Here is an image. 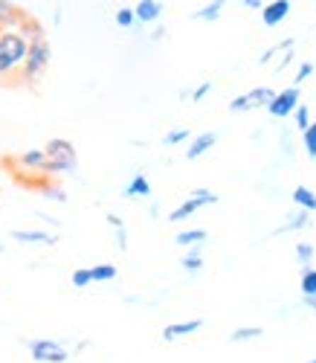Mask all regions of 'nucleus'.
Instances as JSON below:
<instances>
[{"mask_svg": "<svg viewBox=\"0 0 316 363\" xmlns=\"http://www.w3.org/2000/svg\"><path fill=\"white\" fill-rule=\"evenodd\" d=\"M47 169L44 174L47 177H55V174H73L79 169V155H76V145L64 137H52L47 145Z\"/></svg>", "mask_w": 316, "mask_h": 363, "instance_id": "obj_2", "label": "nucleus"}, {"mask_svg": "<svg viewBox=\"0 0 316 363\" xmlns=\"http://www.w3.org/2000/svg\"><path fill=\"white\" fill-rule=\"evenodd\" d=\"M26 349H29V354H33L35 363H67L70 360V352L61 346L58 340H50V337L29 340Z\"/></svg>", "mask_w": 316, "mask_h": 363, "instance_id": "obj_7", "label": "nucleus"}, {"mask_svg": "<svg viewBox=\"0 0 316 363\" xmlns=\"http://www.w3.org/2000/svg\"><path fill=\"white\" fill-rule=\"evenodd\" d=\"M293 47H296V41H293V38H284V41H278L276 47H270L267 52H261V55H259V65H270L276 55H281L284 50H293Z\"/></svg>", "mask_w": 316, "mask_h": 363, "instance_id": "obj_24", "label": "nucleus"}, {"mask_svg": "<svg viewBox=\"0 0 316 363\" xmlns=\"http://www.w3.org/2000/svg\"><path fill=\"white\" fill-rule=\"evenodd\" d=\"M50 62H52L50 38L44 35V38L29 41V52H26V62L21 70V84H38L44 79V73L50 70Z\"/></svg>", "mask_w": 316, "mask_h": 363, "instance_id": "obj_3", "label": "nucleus"}, {"mask_svg": "<svg viewBox=\"0 0 316 363\" xmlns=\"http://www.w3.org/2000/svg\"><path fill=\"white\" fill-rule=\"evenodd\" d=\"M244 9H252V12H261L264 9V0H241Z\"/></svg>", "mask_w": 316, "mask_h": 363, "instance_id": "obj_36", "label": "nucleus"}, {"mask_svg": "<svg viewBox=\"0 0 316 363\" xmlns=\"http://www.w3.org/2000/svg\"><path fill=\"white\" fill-rule=\"evenodd\" d=\"M305 363H316V354H313V357H310V360H305Z\"/></svg>", "mask_w": 316, "mask_h": 363, "instance_id": "obj_41", "label": "nucleus"}, {"mask_svg": "<svg viewBox=\"0 0 316 363\" xmlns=\"http://www.w3.org/2000/svg\"><path fill=\"white\" fill-rule=\"evenodd\" d=\"M26 52L29 38L21 29H4V35H0V82H21Z\"/></svg>", "mask_w": 316, "mask_h": 363, "instance_id": "obj_1", "label": "nucleus"}, {"mask_svg": "<svg viewBox=\"0 0 316 363\" xmlns=\"http://www.w3.org/2000/svg\"><path fill=\"white\" fill-rule=\"evenodd\" d=\"M186 140H192V134H188V128H171L166 137H163V145H169V148H174V145H180V143H186Z\"/></svg>", "mask_w": 316, "mask_h": 363, "instance_id": "obj_30", "label": "nucleus"}, {"mask_svg": "<svg viewBox=\"0 0 316 363\" xmlns=\"http://www.w3.org/2000/svg\"><path fill=\"white\" fill-rule=\"evenodd\" d=\"M90 270H93V282H113L119 277L116 264H96V267H90Z\"/></svg>", "mask_w": 316, "mask_h": 363, "instance_id": "obj_25", "label": "nucleus"}, {"mask_svg": "<svg viewBox=\"0 0 316 363\" xmlns=\"http://www.w3.org/2000/svg\"><path fill=\"white\" fill-rule=\"evenodd\" d=\"M87 285H93V270L90 267H79V270H73V288H87Z\"/></svg>", "mask_w": 316, "mask_h": 363, "instance_id": "obj_31", "label": "nucleus"}, {"mask_svg": "<svg viewBox=\"0 0 316 363\" xmlns=\"http://www.w3.org/2000/svg\"><path fill=\"white\" fill-rule=\"evenodd\" d=\"M0 35H4V26H0Z\"/></svg>", "mask_w": 316, "mask_h": 363, "instance_id": "obj_42", "label": "nucleus"}, {"mask_svg": "<svg viewBox=\"0 0 316 363\" xmlns=\"http://www.w3.org/2000/svg\"><path fill=\"white\" fill-rule=\"evenodd\" d=\"M47 201H58V203H64L67 201V192H64V186H58V184H52V180H47V184L38 189Z\"/></svg>", "mask_w": 316, "mask_h": 363, "instance_id": "obj_27", "label": "nucleus"}, {"mask_svg": "<svg viewBox=\"0 0 316 363\" xmlns=\"http://www.w3.org/2000/svg\"><path fill=\"white\" fill-rule=\"evenodd\" d=\"M0 253H4V245H0Z\"/></svg>", "mask_w": 316, "mask_h": 363, "instance_id": "obj_43", "label": "nucleus"}, {"mask_svg": "<svg viewBox=\"0 0 316 363\" xmlns=\"http://www.w3.org/2000/svg\"><path fill=\"white\" fill-rule=\"evenodd\" d=\"M290 198H293V203H296L299 209H307V213H316V192H313V189H307V186H296Z\"/></svg>", "mask_w": 316, "mask_h": 363, "instance_id": "obj_20", "label": "nucleus"}, {"mask_svg": "<svg viewBox=\"0 0 316 363\" xmlns=\"http://www.w3.org/2000/svg\"><path fill=\"white\" fill-rule=\"evenodd\" d=\"M116 230V245H119V250H128V230H125V224L122 227H113Z\"/></svg>", "mask_w": 316, "mask_h": 363, "instance_id": "obj_35", "label": "nucleus"}, {"mask_svg": "<svg viewBox=\"0 0 316 363\" xmlns=\"http://www.w3.org/2000/svg\"><path fill=\"white\" fill-rule=\"evenodd\" d=\"M23 18H26V12L18 9L12 0H0V26L4 29H18Z\"/></svg>", "mask_w": 316, "mask_h": 363, "instance_id": "obj_14", "label": "nucleus"}, {"mask_svg": "<svg viewBox=\"0 0 316 363\" xmlns=\"http://www.w3.org/2000/svg\"><path fill=\"white\" fill-rule=\"evenodd\" d=\"M273 96H276V90H273V87H267V84L252 87V90H247V94H241V96L230 99V111H232V113L259 111V108H264V111H267V105L273 102Z\"/></svg>", "mask_w": 316, "mask_h": 363, "instance_id": "obj_4", "label": "nucleus"}, {"mask_svg": "<svg viewBox=\"0 0 316 363\" xmlns=\"http://www.w3.org/2000/svg\"><path fill=\"white\" fill-rule=\"evenodd\" d=\"M224 6H227V0H209L206 6H201V9L195 12V21H206V23H212V21H218L220 15H224Z\"/></svg>", "mask_w": 316, "mask_h": 363, "instance_id": "obj_19", "label": "nucleus"}, {"mask_svg": "<svg viewBox=\"0 0 316 363\" xmlns=\"http://www.w3.org/2000/svg\"><path fill=\"white\" fill-rule=\"evenodd\" d=\"M290 0H270V4H264V9H261V23L264 26H278L281 21H288V15H290Z\"/></svg>", "mask_w": 316, "mask_h": 363, "instance_id": "obj_9", "label": "nucleus"}, {"mask_svg": "<svg viewBox=\"0 0 316 363\" xmlns=\"http://www.w3.org/2000/svg\"><path fill=\"white\" fill-rule=\"evenodd\" d=\"M299 291H302V296H310V294H316V267H302V277H299Z\"/></svg>", "mask_w": 316, "mask_h": 363, "instance_id": "obj_23", "label": "nucleus"}, {"mask_svg": "<svg viewBox=\"0 0 316 363\" xmlns=\"http://www.w3.org/2000/svg\"><path fill=\"white\" fill-rule=\"evenodd\" d=\"M206 238H209V233H206V230H201V227H195V230H180V233L174 235V245L188 250V247H201Z\"/></svg>", "mask_w": 316, "mask_h": 363, "instance_id": "obj_15", "label": "nucleus"}, {"mask_svg": "<svg viewBox=\"0 0 316 363\" xmlns=\"http://www.w3.org/2000/svg\"><path fill=\"white\" fill-rule=\"evenodd\" d=\"M203 264H206V259H203L201 247H188L183 253V259H180V267L188 270V274H198V270H203Z\"/></svg>", "mask_w": 316, "mask_h": 363, "instance_id": "obj_18", "label": "nucleus"}, {"mask_svg": "<svg viewBox=\"0 0 316 363\" xmlns=\"http://www.w3.org/2000/svg\"><path fill=\"white\" fill-rule=\"evenodd\" d=\"M299 105H302V90H299V84H290L284 90H276L273 102L267 105V113L273 119H288V116H293V111Z\"/></svg>", "mask_w": 316, "mask_h": 363, "instance_id": "obj_5", "label": "nucleus"}, {"mask_svg": "<svg viewBox=\"0 0 316 363\" xmlns=\"http://www.w3.org/2000/svg\"><path fill=\"white\" fill-rule=\"evenodd\" d=\"M310 224V213L307 209H299V213H293L288 221H284L278 230H273V235H281V233H296V230H305Z\"/></svg>", "mask_w": 316, "mask_h": 363, "instance_id": "obj_17", "label": "nucleus"}, {"mask_svg": "<svg viewBox=\"0 0 316 363\" xmlns=\"http://www.w3.org/2000/svg\"><path fill=\"white\" fill-rule=\"evenodd\" d=\"M302 148L310 160H316V123H310V128L302 131Z\"/></svg>", "mask_w": 316, "mask_h": 363, "instance_id": "obj_28", "label": "nucleus"}, {"mask_svg": "<svg viewBox=\"0 0 316 363\" xmlns=\"http://www.w3.org/2000/svg\"><path fill=\"white\" fill-rule=\"evenodd\" d=\"M261 337H264V328H259V325H244L230 335L232 343H249V340H261Z\"/></svg>", "mask_w": 316, "mask_h": 363, "instance_id": "obj_21", "label": "nucleus"}, {"mask_svg": "<svg viewBox=\"0 0 316 363\" xmlns=\"http://www.w3.org/2000/svg\"><path fill=\"white\" fill-rule=\"evenodd\" d=\"M105 221H108L111 227H122V224H125V221H122V218H119L116 213H108V216H105Z\"/></svg>", "mask_w": 316, "mask_h": 363, "instance_id": "obj_38", "label": "nucleus"}, {"mask_svg": "<svg viewBox=\"0 0 316 363\" xmlns=\"http://www.w3.org/2000/svg\"><path fill=\"white\" fill-rule=\"evenodd\" d=\"M313 256H316V247L310 245V241H299V245H296V262L302 267H307L313 262Z\"/></svg>", "mask_w": 316, "mask_h": 363, "instance_id": "obj_29", "label": "nucleus"}, {"mask_svg": "<svg viewBox=\"0 0 316 363\" xmlns=\"http://www.w3.org/2000/svg\"><path fill=\"white\" fill-rule=\"evenodd\" d=\"M302 299H305V308L316 311V294H310V296H302Z\"/></svg>", "mask_w": 316, "mask_h": 363, "instance_id": "obj_39", "label": "nucleus"}, {"mask_svg": "<svg viewBox=\"0 0 316 363\" xmlns=\"http://www.w3.org/2000/svg\"><path fill=\"white\" fill-rule=\"evenodd\" d=\"M140 21H137V12L131 9V6H119L116 9V26H122V29H134Z\"/></svg>", "mask_w": 316, "mask_h": 363, "instance_id": "obj_26", "label": "nucleus"}, {"mask_svg": "<svg viewBox=\"0 0 316 363\" xmlns=\"http://www.w3.org/2000/svg\"><path fill=\"white\" fill-rule=\"evenodd\" d=\"M310 76H313V62H302V65H299V70H296L293 84H302V82H307Z\"/></svg>", "mask_w": 316, "mask_h": 363, "instance_id": "obj_34", "label": "nucleus"}, {"mask_svg": "<svg viewBox=\"0 0 316 363\" xmlns=\"http://www.w3.org/2000/svg\"><path fill=\"white\" fill-rule=\"evenodd\" d=\"M125 198H151V180L145 174H134L131 184L125 186Z\"/></svg>", "mask_w": 316, "mask_h": 363, "instance_id": "obj_16", "label": "nucleus"}, {"mask_svg": "<svg viewBox=\"0 0 316 363\" xmlns=\"http://www.w3.org/2000/svg\"><path fill=\"white\" fill-rule=\"evenodd\" d=\"M215 143H218V134H215V131H203V134H198L195 140H188L186 160H198V157H203L206 151L215 148Z\"/></svg>", "mask_w": 316, "mask_h": 363, "instance_id": "obj_12", "label": "nucleus"}, {"mask_svg": "<svg viewBox=\"0 0 316 363\" xmlns=\"http://www.w3.org/2000/svg\"><path fill=\"white\" fill-rule=\"evenodd\" d=\"M15 163L21 169H26L29 174H44V169H47V151L44 148H29V151H23V155L15 157Z\"/></svg>", "mask_w": 316, "mask_h": 363, "instance_id": "obj_10", "label": "nucleus"}, {"mask_svg": "<svg viewBox=\"0 0 316 363\" xmlns=\"http://www.w3.org/2000/svg\"><path fill=\"white\" fill-rule=\"evenodd\" d=\"M18 29H21V33H23L29 41H35V38H44V35H47V29H44L33 15H26V18L21 21V26H18Z\"/></svg>", "mask_w": 316, "mask_h": 363, "instance_id": "obj_22", "label": "nucleus"}, {"mask_svg": "<svg viewBox=\"0 0 316 363\" xmlns=\"http://www.w3.org/2000/svg\"><path fill=\"white\" fill-rule=\"evenodd\" d=\"M212 203H218V195L212 192V189H195L192 195H188L174 213H169V221L171 224H180V221H186V218H192L198 209H203V206H212Z\"/></svg>", "mask_w": 316, "mask_h": 363, "instance_id": "obj_6", "label": "nucleus"}, {"mask_svg": "<svg viewBox=\"0 0 316 363\" xmlns=\"http://www.w3.org/2000/svg\"><path fill=\"white\" fill-rule=\"evenodd\" d=\"M293 119H296V128H299V131H307L310 123H313V119H310V108H307V105H299V108L293 111Z\"/></svg>", "mask_w": 316, "mask_h": 363, "instance_id": "obj_32", "label": "nucleus"}, {"mask_svg": "<svg viewBox=\"0 0 316 363\" xmlns=\"http://www.w3.org/2000/svg\"><path fill=\"white\" fill-rule=\"evenodd\" d=\"M134 12H137L140 23H157L163 18V4H160V0H137Z\"/></svg>", "mask_w": 316, "mask_h": 363, "instance_id": "obj_13", "label": "nucleus"}, {"mask_svg": "<svg viewBox=\"0 0 316 363\" xmlns=\"http://www.w3.org/2000/svg\"><path fill=\"white\" fill-rule=\"evenodd\" d=\"M209 94H212V82H201V84L192 90V94H188V99H192V102H203Z\"/></svg>", "mask_w": 316, "mask_h": 363, "instance_id": "obj_33", "label": "nucleus"}, {"mask_svg": "<svg viewBox=\"0 0 316 363\" xmlns=\"http://www.w3.org/2000/svg\"><path fill=\"white\" fill-rule=\"evenodd\" d=\"M290 62H293V50H284V52H281V62H278V70H284Z\"/></svg>", "mask_w": 316, "mask_h": 363, "instance_id": "obj_37", "label": "nucleus"}, {"mask_svg": "<svg viewBox=\"0 0 316 363\" xmlns=\"http://www.w3.org/2000/svg\"><path fill=\"white\" fill-rule=\"evenodd\" d=\"M203 328V320H183V323H171L163 328V340L166 343H174L180 337H188V335H198Z\"/></svg>", "mask_w": 316, "mask_h": 363, "instance_id": "obj_11", "label": "nucleus"}, {"mask_svg": "<svg viewBox=\"0 0 316 363\" xmlns=\"http://www.w3.org/2000/svg\"><path fill=\"white\" fill-rule=\"evenodd\" d=\"M151 218H160V206H157V203H151V213H148Z\"/></svg>", "mask_w": 316, "mask_h": 363, "instance_id": "obj_40", "label": "nucleus"}, {"mask_svg": "<svg viewBox=\"0 0 316 363\" xmlns=\"http://www.w3.org/2000/svg\"><path fill=\"white\" fill-rule=\"evenodd\" d=\"M12 238L18 245H38V247H52L58 235L50 230H12Z\"/></svg>", "mask_w": 316, "mask_h": 363, "instance_id": "obj_8", "label": "nucleus"}]
</instances>
